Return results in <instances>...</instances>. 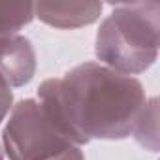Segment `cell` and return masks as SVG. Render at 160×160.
I'll return each mask as SVG.
<instances>
[{
    "mask_svg": "<svg viewBox=\"0 0 160 160\" xmlns=\"http://www.w3.org/2000/svg\"><path fill=\"white\" fill-rule=\"evenodd\" d=\"M12 102H13V94H12V87L8 85V81L0 75V122L6 119V115L12 109Z\"/></svg>",
    "mask_w": 160,
    "mask_h": 160,
    "instance_id": "cell-8",
    "label": "cell"
},
{
    "mask_svg": "<svg viewBox=\"0 0 160 160\" xmlns=\"http://www.w3.org/2000/svg\"><path fill=\"white\" fill-rule=\"evenodd\" d=\"M36 72V53L21 34L0 36V75L10 87H23Z\"/></svg>",
    "mask_w": 160,
    "mask_h": 160,
    "instance_id": "cell-4",
    "label": "cell"
},
{
    "mask_svg": "<svg viewBox=\"0 0 160 160\" xmlns=\"http://www.w3.org/2000/svg\"><path fill=\"white\" fill-rule=\"evenodd\" d=\"M51 160H85V156H83V152H81L79 147H72L66 152H62V154H58V156H55Z\"/></svg>",
    "mask_w": 160,
    "mask_h": 160,
    "instance_id": "cell-9",
    "label": "cell"
},
{
    "mask_svg": "<svg viewBox=\"0 0 160 160\" xmlns=\"http://www.w3.org/2000/svg\"><path fill=\"white\" fill-rule=\"evenodd\" d=\"M0 143L8 160H51L75 147L34 98L21 100L12 109Z\"/></svg>",
    "mask_w": 160,
    "mask_h": 160,
    "instance_id": "cell-3",
    "label": "cell"
},
{
    "mask_svg": "<svg viewBox=\"0 0 160 160\" xmlns=\"http://www.w3.org/2000/svg\"><path fill=\"white\" fill-rule=\"evenodd\" d=\"M34 19L32 2H0V36L17 34Z\"/></svg>",
    "mask_w": 160,
    "mask_h": 160,
    "instance_id": "cell-6",
    "label": "cell"
},
{
    "mask_svg": "<svg viewBox=\"0 0 160 160\" xmlns=\"http://www.w3.org/2000/svg\"><path fill=\"white\" fill-rule=\"evenodd\" d=\"M160 2L115 4L96 34L100 64L124 73H141L158 57Z\"/></svg>",
    "mask_w": 160,
    "mask_h": 160,
    "instance_id": "cell-2",
    "label": "cell"
},
{
    "mask_svg": "<svg viewBox=\"0 0 160 160\" xmlns=\"http://www.w3.org/2000/svg\"><path fill=\"white\" fill-rule=\"evenodd\" d=\"M102 2H38L34 17L55 28H79L100 19Z\"/></svg>",
    "mask_w": 160,
    "mask_h": 160,
    "instance_id": "cell-5",
    "label": "cell"
},
{
    "mask_svg": "<svg viewBox=\"0 0 160 160\" xmlns=\"http://www.w3.org/2000/svg\"><path fill=\"white\" fill-rule=\"evenodd\" d=\"M38 100L75 147L130 136L147 102L139 79L100 62L79 64L64 77L43 81Z\"/></svg>",
    "mask_w": 160,
    "mask_h": 160,
    "instance_id": "cell-1",
    "label": "cell"
},
{
    "mask_svg": "<svg viewBox=\"0 0 160 160\" xmlns=\"http://www.w3.org/2000/svg\"><path fill=\"white\" fill-rule=\"evenodd\" d=\"M156 98H151L149 102H145L134 128H132V136L134 139L151 149V151H156Z\"/></svg>",
    "mask_w": 160,
    "mask_h": 160,
    "instance_id": "cell-7",
    "label": "cell"
},
{
    "mask_svg": "<svg viewBox=\"0 0 160 160\" xmlns=\"http://www.w3.org/2000/svg\"><path fill=\"white\" fill-rule=\"evenodd\" d=\"M0 160H4V151H2V143H0Z\"/></svg>",
    "mask_w": 160,
    "mask_h": 160,
    "instance_id": "cell-10",
    "label": "cell"
}]
</instances>
